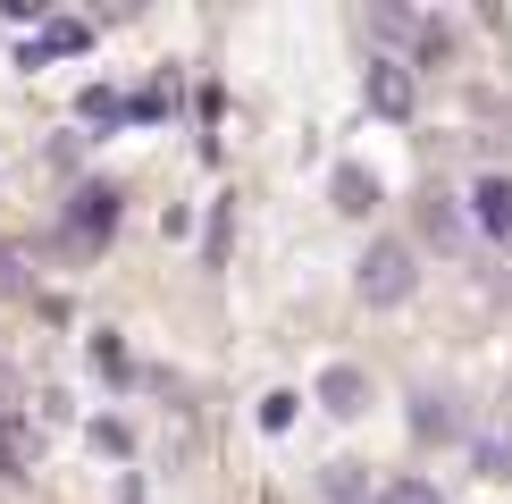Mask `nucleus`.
<instances>
[{"label":"nucleus","mask_w":512,"mask_h":504,"mask_svg":"<svg viewBox=\"0 0 512 504\" xmlns=\"http://www.w3.org/2000/svg\"><path fill=\"white\" fill-rule=\"evenodd\" d=\"M412 252L403 244H370L361 252V269H353V286H361V303H403V294H412Z\"/></svg>","instance_id":"f257e3e1"},{"label":"nucleus","mask_w":512,"mask_h":504,"mask_svg":"<svg viewBox=\"0 0 512 504\" xmlns=\"http://www.w3.org/2000/svg\"><path fill=\"white\" fill-rule=\"evenodd\" d=\"M361 93H370V110L378 118H412V101H420V84L403 59H370V76H361Z\"/></svg>","instance_id":"f03ea898"},{"label":"nucleus","mask_w":512,"mask_h":504,"mask_svg":"<svg viewBox=\"0 0 512 504\" xmlns=\"http://www.w3.org/2000/svg\"><path fill=\"white\" fill-rule=\"evenodd\" d=\"M471 210H479V227L496 244H512V177H479L471 185Z\"/></svg>","instance_id":"7ed1b4c3"},{"label":"nucleus","mask_w":512,"mask_h":504,"mask_svg":"<svg viewBox=\"0 0 512 504\" xmlns=\"http://www.w3.org/2000/svg\"><path fill=\"white\" fill-rule=\"evenodd\" d=\"M59 51H84V26H76V17H59V26H42V34L26 42V68H34V59H59Z\"/></svg>","instance_id":"20e7f679"},{"label":"nucleus","mask_w":512,"mask_h":504,"mask_svg":"<svg viewBox=\"0 0 512 504\" xmlns=\"http://www.w3.org/2000/svg\"><path fill=\"white\" fill-rule=\"evenodd\" d=\"M319 395H328V412H361V370H345V362H336L328 378H319Z\"/></svg>","instance_id":"39448f33"},{"label":"nucleus","mask_w":512,"mask_h":504,"mask_svg":"<svg viewBox=\"0 0 512 504\" xmlns=\"http://www.w3.org/2000/svg\"><path fill=\"white\" fill-rule=\"evenodd\" d=\"M479 471L487 479H512V429H487L479 437Z\"/></svg>","instance_id":"423d86ee"},{"label":"nucleus","mask_w":512,"mask_h":504,"mask_svg":"<svg viewBox=\"0 0 512 504\" xmlns=\"http://www.w3.org/2000/svg\"><path fill=\"white\" fill-rule=\"evenodd\" d=\"M378 504H445V496H437V479H387Z\"/></svg>","instance_id":"0eeeda50"},{"label":"nucleus","mask_w":512,"mask_h":504,"mask_svg":"<svg viewBox=\"0 0 512 504\" xmlns=\"http://www.w3.org/2000/svg\"><path fill=\"white\" fill-rule=\"evenodd\" d=\"M412 429H420V437H445V429H454V412H445V395H420Z\"/></svg>","instance_id":"6e6552de"},{"label":"nucleus","mask_w":512,"mask_h":504,"mask_svg":"<svg viewBox=\"0 0 512 504\" xmlns=\"http://www.w3.org/2000/svg\"><path fill=\"white\" fill-rule=\"evenodd\" d=\"M84 118H93V126H118V118H126V101H118V93H101V84H93V93H84Z\"/></svg>","instance_id":"1a4fd4ad"},{"label":"nucleus","mask_w":512,"mask_h":504,"mask_svg":"<svg viewBox=\"0 0 512 504\" xmlns=\"http://www.w3.org/2000/svg\"><path fill=\"white\" fill-rule=\"evenodd\" d=\"M294 420V395H261V429H286Z\"/></svg>","instance_id":"9d476101"}]
</instances>
